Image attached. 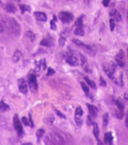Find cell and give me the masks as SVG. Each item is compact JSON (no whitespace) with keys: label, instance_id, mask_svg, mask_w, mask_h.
Segmentation results:
<instances>
[{"label":"cell","instance_id":"obj_41","mask_svg":"<svg viewBox=\"0 0 128 145\" xmlns=\"http://www.w3.org/2000/svg\"><path fill=\"white\" fill-rule=\"evenodd\" d=\"M55 111H56V112H57V115H58V116L60 117V118H64V119H65V118H66L65 115H63V114H62V113H61V112H60L59 111H57V110H55Z\"/></svg>","mask_w":128,"mask_h":145},{"label":"cell","instance_id":"obj_9","mask_svg":"<svg viewBox=\"0 0 128 145\" xmlns=\"http://www.w3.org/2000/svg\"><path fill=\"white\" fill-rule=\"evenodd\" d=\"M66 61L72 67H77L79 65V61H78V58L76 56H73V55H70L66 58Z\"/></svg>","mask_w":128,"mask_h":145},{"label":"cell","instance_id":"obj_49","mask_svg":"<svg viewBox=\"0 0 128 145\" xmlns=\"http://www.w3.org/2000/svg\"><path fill=\"white\" fill-rule=\"evenodd\" d=\"M127 20H128V12H127Z\"/></svg>","mask_w":128,"mask_h":145},{"label":"cell","instance_id":"obj_16","mask_svg":"<svg viewBox=\"0 0 128 145\" xmlns=\"http://www.w3.org/2000/svg\"><path fill=\"white\" fill-rule=\"evenodd\" d=\"M5 10L8 11L9 13H15L17 11V8H16V7L13 4H11V3H9V4H7L5 7Z\"/></svg>","mask_w":128,"mask_h":145},{"label":"cell","instance_id":"obj_36","mask_svg":"<svg viewBox=\"0 0 128 145\" xmlns=\"http://www.w3.org/2000/svg\"><path fill=\"white\" fill-rule=\"evenodd\" d=\"M21 120H22V122L25 126H29V119H27L26 117H23Z\"/></svg>","mask_w":128,"mask_h":145},{"label":"cell","instance_id":"obj_38","mask_svg":"<svg viewBox=\"0 0 128 145\" xmlns=\"http://www.w3.org/2000/svg\"><path fill=\"white\" fill-rule=\"evenodd\" d=\"M102 4H103V6L107 8V7H109V4H110V0H103Z\"/></svg>","mask_w":128,"mask_h":145},{"label":"cell","instance_id":"obj_20","mask_svg":"<svg viewBox=\"0 0 128 145\" xmlns=\"http://www.w3.org/2000/svg\"><path fill=\"white\" fill-rule=\"evenodd\" d=\"M9 109H10V107L8 104L5 103L4 101H0V111L1 112H7V111H9Z\"/></svg>","mask_w":128,"mask_h":145},{"label":"cell","instance_id":"obj_7","mask_svg":"<svg viewBox=\"0 0 128 145\" xmlns=\"http://www.w3.org/2000/svg\"><path fill=\"white\" fill-rule=\"evenodd\" d=\"M83 114H84V112L82 107L81 106L77 107L75 112V120H76V124L78 125V127H81L83 123V119L82 118Z\"/></svg>","mask_w":128,"mask_h":145},{"label":"cell","instance_id":"obj_22","mask_svg":"<svg viewBox=\"0 0 128 145\" xmlns=\"http://www.w3.org/2000/svg\"><path fill=\"white\" fill-rule=\"evenodd\" d=\"M25 36L27 37H28V38L31 40V42L35 41V40H36V35H35V34L31 31H26Z\"/></svg>","mask_w":128,"mask_h":145},{"label":"cell","instance_id":"obj_44","mask_svg":"<svg viewBox=\"0 0 128 145\" xmlns=\"http://www.w3.org/2000/svg\"><path fill=\"white\" fill-rule=\"evenodd\" d=\"M94 0H84V2L86 5H90L92 2H94Z\"/></svg>","mask_w":128,"mask_h":145},{"label":"cell","instance_id":"obj_23","mask_svg":"<svg viewBox=\"0 0 128 145\" xmlns=\"http://www.w3.org/2000/svg\"><path fill=\"white\" fill-rule=\"evenodd\" d=\"M84 15H82L81 17H78L75 22V25L76 27H82L83 26V18H84Z\"/></svg>","mask_w":128,"mask_h":145},{"label":"cell","instance_id":"obj_40","mask_svg":"<svg viewBox=\"0 0 128 145\" xmlns=\"http://www.w3.org/2000/svg\"><path fill=\"white\" fill-rule=\"evenodd\" d=\"M117 11L118 10H116V9H112L111 10H110V12H109V16L111 17H113L115 15V14L117 13Z\"/></svg>","mask_w":128,"mask_h":145},{"label":"cell","instance_id":"obj_28","mask_svg":"<svg viewBox=\"0 0 128 145\" xmlns=\"http://www.w3.org/2000/svg\"><path fill=\"white\" fill-rule=\"evenodd\" d=\"M44 133H45V131L43 129H39L37 130V132H36V137H37V139H38V141H39L40 139L44 136Z\"/></svg>","mask_w":128,"mask_h":145},{"label":"cell","instance_id":"obj_30","mask_svg":"<svg viewBox=\"0 0 128 145\" xmlns=\"http://www.w3.org/2000/svg\"><path fill=\"white\" fill-rule=\"evenodd\" d=\"M56 20H57V18L55 16H54V19L52 20H50V29H52V30H57Z\"/></svg>","mask_w":128,"mask_h":145},{"label":"cell","instance_id":"obj_37","mask_svg":"<svg viewBox=\"0 0 128 145\" xmlns=\"http://www.w3.org/2000/svg\"><path fill=\"white\" fill-rule=\"evenodd\" d=\"M55 73V71L54 69H52L51 67H49L48 68V71L47 72V76H52Z\"/></svg>","mask_w":128,"mask_h":145},{"label":"cell","instance_id":"obj_17","mask_svg":"<svg viewBox=\"0 0 128 145\" xmlns=\"http://www.w3.org/2000/svg\"><path fill=\"white\" fill-rule=\"evenodd\" d=\"M21 51H19V50H16L15 52V53H14V55H13V57H12V60L15 63H17L18 62L20 61V59H21Z\"/></svg>","mask_w":128,"mask_h":145},{"label":"cell","instance_id":"obj_6","mask_svg":"<svg viewBox=\"0 0 128 145\" xmlns=\"http://www.w3.org/2000/svg\"><path fill=\"white\" fill-rule=\"evenodd\" d=\"M13 125L15 127V129L17 132V135H19L20 137H22L23 135V126L21 124V121H20L19 118L17 114H15L14 118H13Z\"/></svg>","mask_w":128,"mask_h":145},{"label":"cell","instance_id":"obj_33","mask_svg":"<svg viewBox=\"0 0 128 145\" xmlns=\"http://www.w3.org/2000/svg\"><path fill=\"white\" fill-rule=\"evenodd\" d=\"M99 85H100L101 87H103V88L106 87V85H107V84H106V82L105 81V79H103L102 76L99 78Z\"/></svg>","mask_w":128,"mask_h":145},{"label":"cell","instance_id":"obj_15","mask_svg":"<svg viewBox=\"0 0 128 145\" xmlns=\"http://www.w3.org/2000/svg\"><path fill=\"white\" fill-rule=\"evenodd\" d=\"M93 126H94V129H93V134H94V137L96 138V139H97V141L99 142L98 144H102L101 141L99 140V129L98 124H97V123H94V124L93 125Z\"/></svg>","mask_w":128,"mask_h":145},{"label":"cell","instance_id":"obj_12","mask_svg":"<svg viewBox=\"0 0 128 145\" xmlns=\"http://www.w3.org/2000/svg\"><path fill=\"white\" fill-rule=\"evenodd\" d=\"M79 57H80V61H81V64H82V66L83 67V68L85 70V71L88 72H92L91 70L90 69V67H89L88 63V61H87L86 58H85L83 55L81 54V53L79 54Z\"/></svg>","mask_w":128,"mask_h":145},{"label":"cell","instance_id":"obj_14","mask_svg":"<svg viewBox=\"0 0 128 145\" xmlns=\"http://www.w3.org/2000/svg\"><path fill=\"white\" fill-rule=\"evenodd\" d=\"M104 142L105 144H113V135L111 132H106L104 134Z\"/></svg>","mask_w":128,"mask_h":145},{"label":"cell","instance_id":"obj_25","mask_svg":"<svg viewBox=\"0 0 128 145\" xmlns=\"http://www.w3.org/2000/svg\"><path fill=\"white\" fill-rule=\"evenodd\" d=\"M40 44L43 46H47V47H50L53 46L52 42L48 39H43L42 41L40 42Z\"/></svg>","mask_w":128,"mask_h":145},{"label":"cell","instance_id":"obj_1","mask_svg":"<svg viewBox=\"0 0 128 145\" xmlns=\"http://www.w3.org/2000/svg\"><path fill=\"white\" fill-rule=\"evenodd\" d=\"M117 64L115 63L112 62V61H110V62L108 63H104L103 64V71H105V72L106 73V75L108 76L110 79H115V75L116 70H117Z\"/></svg>","mask_w":128,"mask_h":145},{"label":"cell","instance_id":"obj_26","mask_svg":"<svg viewBox=\"0 0 128 145\" xmlns=\"http://www.w3.org/2000/svg\"><path fill=\"white\" fill-rule=\"evenodd\" d=\"M124 116V111L122 109H117L115 111V117L119 120H121Z\"/></svg>","mask_w":128,"mask_h":145},{"label":"cell","instance_id":"obj_5","mask_svg":"<svg viewBox=\"0 0 128 145\" xmlns=\"http://www.w3.org/2000/svg\"><path fill=\"white\" fill-rule=\"evenodd\" d=\"M59 18L63 23H69L74 20V15L69 11H60L59 13Z\"/></svg>","mask_w":128,"mask_h":145},{"label":"cell","instance_id":"obj_18","mask_svg":"<svg viewBox=\"0 0 128 145\" xmlns=\"http://www.w3.org/2000/svg\"><path fill=\"white\" fill-rule=\"evenodd\" d=\"M84 80H85V82H86V83H88V85L91 88H93V89L94 90L97 89V85H96L94 82L92 81V80H90L88 76H84Z\"/></svg>","mask_w":128,"mask_h":145},{"label":"cell","instance_id":"obj_8","mask_svg":"<svg viewBox=\"0 0 128 145\" xmlns=\"http://www.w3.org/2000/svg\"><path fill=\"white\" fill-rule=\"evenodd\" d=\"M115 60L116 61V64L120 67H125V61H124V53L123 50H120L118 54L115 57Z\"/></svg>","mask_w":128,"mask_h":145},{"label":"cell","instance_id":"obj_13","mask_svg":"<svg viewBox=\"0 0 128 145\" xmlns=\"http://www.w3.org/2000/svg\"><path fill=\"white\" fill-rule=\"evenodd\" d=\"M34 16L36 17V19L38 21H42V22H45L48 20L47 15L45 13L40 12V11H36L34 12Z\"/></svg>","mask_w":128,"mask_h":145},{"label":"cell","instance_id":"obj_35","mask_svg":"<svg viewBox=\"0 0 128 145\" xmlns=\"http://www.w3.org/2000/svg\"><path fill=\"white\" fill-rule=\"evenodd\" d=\"M66 43V37H60V38L59 39V45L60 46H63L65 45Z\"/></svg>","mask_w":128,"mask_h":145},{"label":"cell","instance_id":"obj_10","mask_svg":"<svg viewBox=\"0 0 128 145\" xmlns=\"http://www.w3.org/2000/svg\"><path fill=\"white\" fill-rule=\"evenodd\" d=\"M18 88H19V91L23 94H26L28 91V88L27 82H26L24 79H20L18 80Z\"/></svg>","mask_w":128,"mask_h":145},{"label":"cell","instance_id":"obj_34","mask_svg":"<svg viewBox=\"0 0 128 145\" xmlns=\"http://www.w3.org/2000/svg\"><path fill=\"white\" fill-rule=\"evenodd\" d=\"M113 17H115V20L117 22H121V14H120L118 11H117V13H116L115 15Z\"/></svg>","mask_w":128,"mask_h":145},{"label":"cell","instance_id":"obj_19","mask_svg":"<svg viewBox=\"0 0 128 145\" xmlns=\"http://www.w3.org/2000/svg\"><path fill=\"white\" fill-rule=\"evenodd\" d=\"M81 86H82V90H83V91H84V93H85V95H86L87 97H89V96H90V89H89L88 86L85 83L83 82H81Z\"/></svg>","mask_w":128,"mask_h":145},{"label":"cell","instance_id":"obj_21","mask_svg":"<svg viewBox=\"0 0 128 145\" xmlns=\"http://www.w3.org/2000/svg\"><path fill=\"white\" fill-rule=\"evenodd\" d=\"M109 123V115L108 113H105L103 116V127L105 128L108 126Z\"/></svg>","mask_w":128,"mask_h":145},{"label":"cell","instance_id":"obj_43","mask_svg":"<svg viewBox=\"0 0 128 145\" xmlns=\"http://www.w3.org/2000/svg\"><path fill=\"white\" fill-rule=\"evenodd\" d=\"M4 30H5L4 25H3V24H2V23H0V34L2 33V32L4 31Z\"/></svg>","mask_w":128,"mask_h":145},{"label":"cell","instance_id":"obj_46","mask_svg":"<svg viewBox=\"0 0 128 145\" xmlns=\"http://www.w3.org/2000/svg\"><path fill=\"white\" fill-rule=\"evenodd\" d=\"M24 144H32L31 143H25Z\"/></svg>","mask_w":128,"mask_h":145},{"label":"cell","instance_id":"obj_11","mask_svg":"<svg viewBox=\"0 0 128 145\" xmlns=\"http://www.w3.org/2000/svg\"><path fill=\"white\" fill-rule=\"evenodd\" d=\"M87 106H88V108L89 115H90L93 118H97L99 112L98 108L95 106H94V105H91V104L89 103H87Z\"/></svg>","mask_w":128,"mask_h":145},{"label":"cell","instance_id":"obj_2","mask_svg":"<svg viewBox=\"0 0 128 145\" xmlns=\"http://www.w3.org/2000/svg\"><path fill=\"white\" fill-rule=\"evenodd\" d=\"M72 42H73L74 44H76V46H78V47L82 48V50H84L86 53H88L89 56H94L95 55H96V52H97V51H96V49H95L94 46H92L84 44L83 42L77 39H73L72 40Z\"/></svg>","mask_w":128,"mask_h":145},{"label":"cell","instance_id":"obj_47","mask_svg":"<svg viewBox=\"0 0 128 145\" xmlns=\"http://www.w3.org/2000/svg\"><path fill=\"white\" fill-rule=\"evenodd\" d=\"M1 120H2V118L0 117V123H1Z\"/></svg>","mask_w":128,"mask_h":145},{"label":"cell","instance_id":"obj_39","mask_svg":"<svg viewBox=\"0 0 128 145\" xmlns=\"http://www.w3.org/2000/svg\"><path fill=\"white\" fill-rule=\"evenodd\" d=\"M29 125H30L32 128H33V127H34L33 121H32V116H31V114H29Z\"/></svg>","mask_w":128,"mask_h":145},{"label":"cell","instance_id":"obj_27","mask_svg":"<svg viewBox=\"0 0 128 145\" xmlns=\"http://www.w3.org/2000/svg\"><path fill=\"white\" fill-rule=\"evenodd\" d=\"M74 33L76 35L78 36H84V30L83 27H77L74 31Z\"/></svg>","mask_w":128,"mask_h":145},{"label":"cell","instance_id":"obj_45","mask_svg":"<svg viewBox=\"0 0 128 145\" xmlns=\"http://www.w3.org/2000/svg\"><path fill=\"white\" fill-rule=\"evenodd\" d=\"M124 99L128 101V93H124Z\"/></svg>","mask_w":128,"mask_h":145},{"label":"cell","instance_id":"obj_29","mask_svg":"<svg viewBox=\"0 0 128 145\" xmlns=\"http://www.w3.org/2000/svg\"><path fill=\"white\" fill-rule=\"evenodd\" d=\"M115 105L117 106L118 109H122L124 110V104L123 103V102L120 100H115Z\"/></svg>","mask_w":128,"mask_h":145},{"label":"cell","instance_id":"obj_42","mask_svg":"<svg viewBox=\"0 0 128 145\" xmlns=\"http://www.w3.org/2000/svg\"><path fill=\"white\" fill-rule=\"evenodd\" d=\"M125 125H126L127 128H128V110L127 112L126 118H125Z\"/></svg>","mask_w":128,"mask_h":145},{"label":"cell","instance_id":"obj_50","mask_svg":"<svg viewBox=\"0 0 128 145\" xmlns=\"http://www.w3.org/2000/svg\"><path fill=\"white\" fill-rule=\"evenodd\" d=\"M127 52H128V48H127Z\"/></svg>","mask_w":128,"mask_h":145},{"label":"cell","instance_id":"obj_31","mask_svg":"<svg viewBox=\"0 0 128 145\" xmlns=\"http://www.w3.org/2000/svg\"><path fill=\"white\" fill-rule=\"evenodd\" d=\"M109 25H110V31H113L115 28V20L113 18L109 20Z\"/></svg>","mask_w":128,"mask_h":145},{"label":"cell","instance_id":"obj_48","mask_svg":"<svg viewBox=\"0 0 128 145\" xmlns=\"http://www.w3.org/2000/svg\"><path fill=\"white\" fill-rule=\"evenodd\" d=\"M2 4V2H1V0H0V5Z\"/></svg>","mask_w":128,"mask_h":145},{"label":"cell","instance_id":"obj_4","mask_svg":"<svg viewBox=\"0 0 128 145\" xmlns=\"http://www.w3.org/2000/svg\"><path fill=\"white\" fill-rule=\"evenodd\" d=\"M9 30L11 31L12 35H19L21 33V26L19 23L15 20V19H11L9 22Z\"/></svg>","mask_w":128,"mask_h":145},{"label":"cell","instance_id":"obj_3","mask_svg":"<svg viewBox=\"0 0 128 145\" xmlns=\"http://www.w3.org/2000/svg\"><path fill=\"white\" fill-rule=\"evenodd\" d=\"M28 85L30 87V91L32 93H36L38 91V83L36 79V75L35 72L32 71L28 76Z\"/></svg>","mask_w":128,"mask_h":145},{"label":"cell","instance_id":"obj_32","mask_svg":"<svg viewBox=\"0 0 128 145\" xmlns=\"http://www.w3.org/2000/svg\"><path fill=\"white\" fill-rule=\"evenodd\" d=\"M87 125L88 126H93V125L94 124V120H93V118L90 115H88V116L87 117Z\"/></svg>","mask_w":128,"mask_h":145},{"label":"cell","instance_id":"obj_24","mask_svg":"<svg viewBox=\"0 0 128 145\" xmlns=\"http://www.w3.org/2000/svg\"><path fill=\"white\" fill-rule=\"evenodd\" d=\"M20 8L21 10V14H24V12H26V11H28V12L31 11V8L27 5H21Z\"/></svg>","mask_w":128,"mask_h":145},{"label":"cell","instance_id":"obj_51","mask_svg":"<svg viewBox=\"0 0 128 145\" xmlns=\"http://www.w3.org/2000/svg\"><path fill=\"white\" fill-rule=\"evenodd\" d=\"M69 1H72V0H69Z\"/></svg>","mask_w":128,"mask_h":145}]
</instances>
